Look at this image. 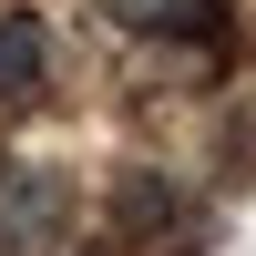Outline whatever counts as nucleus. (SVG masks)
<instances>
[{
  "label": "nucleus",
  "instance_id": "f257e3e1",
  "mask_svg": "<svg viewBox=\"0 0 256 256\" xmlns=\"http://www.w3.org/2000/svg\"><path fill=\"white\" fill-rule=\"evenodd\" d=\"M62 216H72L62 174H41V164H0V256H41V246L62 236Z\"/></svg>",
  "mask_w": 256,
  "mask_h": 256
},
{
  "label": "nucleus",
  "instance_id": "f03ea898",
  "mask_svg": "<svg viewBox=\"0 0 256 256\" xmlns=\"http://www.w3.org/2000/svg\"><path fill=\"white\" fill-rule=\"evenodd\" d=\"M41 62H52L41 20H31V10H0V102H31V92H41Z\"/></svg>",
  "mask_w": 256,
  "mask_h": 256
},
{
  "label": "nucleus",
  "instance_id": "7ed1b4c3",
  "mask_svg": "<svg viewBox=\"0 0 256 256\" xmlns=\"http://www.w3.org/2000/svg\"><path fill=\"white\" fill-rule=\"evenodd\" d=\"M102 10H113L123 31H205L226 0H102Z\"/></svg>",
  "mask_w": 256,
  "mask_h": 256
},
{
  "label": "nucleus",
  "instance_id": "20e7f679",
  "mask_svg": "<svg viewBox=\"0 0 256 256\" xmlns=\"http://www.w3.org/2000/svg\"><path fill=\"white\" fill-rule=\"evenodd\" d=\"M164 216H174V184H154V174L123 184V226H164Z\"/></svg>",
  "mask_w": 256,
  "mask_h": 256
}]
</instances>
